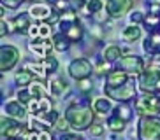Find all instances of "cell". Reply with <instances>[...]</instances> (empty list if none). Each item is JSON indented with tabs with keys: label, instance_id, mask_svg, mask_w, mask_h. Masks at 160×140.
<instances>
[{
	"label": "cell",
	"instance_id": "6da1fadb",
	"mask_svg": "<svg viewBox=\"0 0 160 140\" xmlns=\"http://www.w3.org/2000/svg\"><path fill=\"white\" fill-rule=\"evenodd\" d=\"M65 117L69 119L72 128H76V130H86L88 126H92L95 114L86 105H71L65 112Z\"/></svg>",
	"mask_w": 160,
	"mask_h": 140
},
{
	"label": "cell",
	"instance_id": "7a4b0ae2",
	"mask_svg": "<svg viewBox=\"0 0 160 140\" xmlns=\"http://www.w3.org/2000/svg\"><path fill=\"white\" fill-rule=\"evenodd\" d=\"M139 88L144 93H160V65H150L139 74Z\"/></svg>",
	"mask_w": 160,
	"mask_h": 140
},
{
	"label": "cell",
	"instance_id": "3957f363",
	"mask_svg": "<svg viewBox=\"0 0 160 140\" xmlns=\"http://www.w3.org/2000/svg\"><path fill=\"white\" fill-rule=\"evenodd\" d=\"M139 140H160V119L155 116H142L137 126Z\"/></svg>",
	"mask_w": 160,
	"mask_h": 140
},
{
	"label": "cell",
	"instance_id": "277c9868",
	"mask_svg": "<svg viewBox=\"0 0 160 140\" xmlns=\"http://www.w3.org/2000/svg\"><path fill=\"white\" fill-rule=\"evenodd\" d=\"M136 110L141 116H157L160 114V96L157 93H144L136 100Z\"/></svg>",
	"mask_w": 160,
	"mask_h": 140
},
{
	"label": "cell",
	"instance_id": "5b68a950",
	"mask_svg": "<svg viewBox=\"0 0 160 140\" xmlns=\"http://www.w3.org/2000/svg\"><path fill=\"white\" fill-rule=\"evenodd\" d=\"M104 91H106V96L113 98L116 102H123V103L136 96V86H134V82H130V81L122 84V86H118V88H109V86H106Z\"/></svg>",
	"mask_w": 160,
	"mask_h": 140
},
{
	"label": "cell",
	"instance_id": "8992f818",
	"mask_svg": "<svg viewBox=\"0 0 160 140\" xmlns=\"http://www.w3.org/2000/svg\"><path fill=\"white\" fill-rule=\"evenodd\" d=\"M92 72H93V67H92V63H90L88 60H85V58H78V60H74L71 65H69V75L76 81L86 79Z\"/></svg>",
	"mask_w": 160,
	"mask_h": 140
},
{
	"label": "cell",
	"instance_id": "52a82bcc",
	"mask_svg": "<svg viewBox=\"0 0 160 140\" xmlns=\"http://www.w3.org/2000/svg\"><path fill=\"white\" fill-rule=\"evenodd\" d=\"M19 60V51L12 46H2L0 47V70L7 72L18 63Z\"/></svg>",
	"mask_w": 160,
	"mask_h": 140
},
{
	"label": "cell",
	"instance_id": "ba28073f",
	"mask_svg": "<svg viewBox=\"0 0 160 140\" xmlns=\"http://www.w3.org/2000/svg\"><path fill=\"white\" fill-rule=\"evenodd\" d=\"M118 68L127 72V74H141L144 70V61L136 54H128V56H123L120 63H118Z\"/></svg>",
	"mask_w": 160,
	"mask_h": 140
},
{
	"label": "cell",
	"instance_id": "9c48e42d",
	"mask_svg": "<svg viewBox=\"0 0 160 140\" xmlns=\"http://www.w3.org/2000/svg\"><path fill=\"white\" fill-rule=\"evenodd\" d=\"M0 131H2V140H14L16 137L21 135L23 128H21V124L16 121L14 117H9V119L2 117V128H0Z\"/></svg>",
	"mask_w": 160,
	"mask_h": 140
},
{
	"label": "cell",
	"instance_id": "30bf717a",
	"mask_svg": "<svg viewBox=\"0 0 160 140\" xmlns=\"http://www.w3.org/2000/svg\"><path fill=\"white\" fill-rule=\"evenodd\" d=\"M132 5H134V0H108L106 12L111 18H122L123 14L132 9Z\"/></svg>",
	"mask_w": 160,
	"mask_h": 140
},
{
	"label": "cell",
	"instance_id": "8fae6325",
	"mask_svg": "<svg viewBox=\"0 0 160 140\" xmlns=\"http://www.w3.org/2000/svg\"><path fill=\"white\" fill-rule=\"evenodd\" d=\"M62 32L71 39V42H79L83 39V28H81L79 21H60Z\"/></svg>",
	"mask_w": 160,
	"mask_h": 140
},
{
	"label": "cell",
	"instance_id": "7c38bea8",
	"mask_svg": "<svg viewBox=\"0 0 160 140\" xmlns=\"http://www.w3.org/2000/svg\"><path fill=\"white\" fill-rule=\"evenodd\" d=\"M28 47H30V51L32 53H35L39 58H42L44 60V58H48V54H49V51H51V47H55V46H53V42H49V40L35 39L33 42L28 44Z\"/></svg>",
	"mask_w": 160,
	"mask_h": 140
},
{
	"label": "cell",
	"instance_id": "4fadbf2b",
	"mask_svg": "<svg viewBox=\"0 0 160 140\" xmlns=\"http://www.w3.org/2000/svg\"><path fill=\"white\" fill-rule=\"evenodd\" d=\"M106 82H108L106 86H109V88H118V86L128 82V74L127 72H123V70H120V68H114V70H111V72L108 74Z\"/></svg>",
	"mask_w": 160,
	"mask_h": 140
},
{
	"label": "cell",
	"instance_id": "5bb4252c",
	"mask_svg": "<svg viewBox=\"0 0 160 140\" xmlns=\"http://www.w3.org/2000/svg\"><path fill=\"white\" fill-rule=\"evenodd\" d=\"M4 109H5V112H7L9 117H14V119H25L27 117V109H25L23 102H19V100L5 103Z\"/></svg>",
	"mask_w": 160,
	"mask_h": 140
},
{
	"label": "cell",
	"instance_id": "9a60e30c",
	"mask_svg": "<svg viewBox=\"0 0 160 140\" xmlns=\"http://www.w3.org/2000/svg\"><path fill=\"white\" fill-rule=\"evenodd\" d=\"M142 49L150 54H157L160 53V32H151V35L144 40Z\"/></svg>",
	"mask_w": 160,
	"mask_h": 140
},
{
	"label": "cell",
	"instance_id": "2e32d148",
	"mask_svg": "<svg viewBox=\"0 0 160 140\" xmlns=\"http://www.w3.org/2000/svg\"><path fill=\"white\" fill-rule=\"evenodd\" d=\"M11 26V30H12V32H19V33H27L30 30V26H32V25H30V18H28V14H19V16H16L14 19H12V23H9Z\"/></svg>",
	"mask_w": 160,
	"mask_h": 140
},
{
	"label": "cell",
	"instance_id": "e0dca14e",
	"mask_svg": "<svg viewBox=\"0 0 160 140\" xmlns=\"http://www.w3.org/2000/svg\"><path fill=\"white\" fill-rule=\"evenodd\" d=\"M67 89V82L62 79H53L51 82H49V86H48V93L51 95V96L58 98L63 95V91Z\"/></svg>",
	"mask_w": 160,
	"mask_h": 140
},
{
	"label": "cell",
	"instance_id": "ac0fdd59",
	"mask_svg": "<svg viewBox=\"0 0 160 140\" xmlns=\"http://www.w3.org/2000/svg\"><path fill=\"white\" fill-rule=\"evenodd\" d=\"M53 46H55V49H57L58 53H63V51L69 49V46H71V39L67 37L63 32H60L53 37Z\"/></svg>",
	"mask_w": 160,
	"mask_h": 140
},
{
	"label": "cell",
	"instance_id": "d6986e66",
	"mask_svg": "<svg viewBox=\"0 0 160 140\" xmlns=\"http://www.w3.org/2000/svg\"><path fill=\"white\" fill-rule=\"evenodd\" d=\"M51 12L53 11L49 9L48 5H39V4H35L32 9H30V14H32L35 19H41V21H46V19L51 16Z\"/></svg>",
	"mask_w": 160,
	"mask_h": 140
},
{
	"label": "cell",
	"instance_id": "ffe728a7",
	"mask_svg": "<svg viewBox=\"0 0 160 140\" xmlns=\"http://www.w3.org/2000/svg\"><path fill=\"white\" fill-rule=\"evenodd\" d=\"M16 84L18 86H21V88H25V86H30L32 84V81H33V74L30 72V70H19L18 74H16Z\"/></svg>",
	"mask_w": 160,
	"mask_h": 140
},
{
	"label": "cell",
	"instance_id": "44dd1931",
	"mask_svg": "<svg viewBox=\"0 0 160 140\" xmlns=\"http://www.w3.org/2000/svg\"><path fill=\"white\" fill-rule=\"evenodd\" d=\"M93 112H97L100 116L109 114L111 112V103H109V100H106V98H97L93 102Z\"/></svg>",
	"mask_w": 160,
	"mask_h": 140
},
{
	"label": "cell",
	"instance_id": "7402d4cb",
	"mask_svg": "<svg viewBox=\"0 0 160 140\" xmlns=\"http://www.w3.org/2000/svg\"><path fill=\"white\" fill-rule=\"evenodd\" d=\"M141 37V28L137 26V25H132V26H127L123 30V39L127 42H134L137 39Z\"/></svg>",
	"mask_w": 160,
	"mask_h": 140
},
{
	"label": "cell",
	"instance_id": "603a6c76",
	"mask_svg": "<svg viewBox=\"0 0 160 140\" xmlns=\"http://www.w3.org/2000/svg\"><path fill=\"white\" fill-rule=\"evenodd\" d=\"M125 123L127 121H123L122 117H118L116 114H113V116H109V119H108V128L113 130V131H123L125 130Z\"/></svg>",
	"mask_w": 160,
	"mask_h": 140
},
{
	"label": "cell",
	"instance_id": "cb8c5ba5",
	"mask_svg": "<svg viewBox=\"0 0 160 140\" xmlns=\"http://www.w3.org/2000/svg\"><path fill=\"white\" fill-rule=\"evenodd\" d=\"M122 53H123V51H122L118 46H109L108 49L104 51V60L109 61V63H111V61H116L118 58L122 56Z\"/></svg>",
	"mask_w": 160,
	"mask_h": 140
},
{
	"label": "cell",
	"instance_id": "d4e9b609",
	"mask_svg": "<svg viewBox=\"0 0 160 140\" xmlns=\"http://www.w3.org/2000/svg\"><path fill=\"white\" fill-rule=\"evenodd\" d=\"M144 25L150 28L151 32H157V30L160 28V14H151L150 12L144 18Z\"/></svg>",
	"mask_w": 160,
	"mask_h": 140
},
{
	"label": "cell",
	"instance_id": "484cf974",
	"mask_svg": "<svg viewBox=\"0 0 160 140\" xmlns=\"http://www.w3.org/2000/svg\"><path fill=\"white\" fill-rule=\"evenodd\" d=\"M42 67H44V70H46V74L49 75V74H53V72L58 68V61L55 60L53 56H48V58L42 60Z\"/></svg>",
	"mask_w": 160,
	"mask_h": 140
},
{
	"label": "cell",
	"instance_id": "4316f807",
	"mask_svg": "<svg viewBox=\"0 0 160 140\" xmlns=\"http://www.w3.org/2000/svg\"><path fill=\"white\" fill-rule=\"evenodd\" d=\"M114 114H116L118 117H122L123 121H130V117H132V112L127 105H120L118 109H114Z\"/></svg>",
	"mask_w": 160,
	"mask_h": 140
},
{
	"label": "cell",
	"instance_id": "83f0119b",
	"mask_svg": "<svg viewBox=\"0 0 160 140\" xmlns=\"http://www.w3.org/2000/svg\"><path fill=\"white\" fill-rule=\"evenodd\" d=\"M30 95H32V98H42L44 95V89L42 86H41V82H35V84H30Z\"/></svg>",
	"mask_w": 160,
	"mask_h": 140
},
{
	"label": "cell",
	"instance_id": "f1b7e54d",
	"mask_svg": "<svg viewBox=\"0 0 160 140\" xmlns=\"http://www.w3.org/2000/svg\"><path fill=\"white\" fill-rule=\"evenodd\" d=\"M86 7H88L90 14L99 12V11H102V0H88L86 2Z\"/></svg>",
	"mask_w": 160,
	"mask_h": 140
},
{
	"label": "cell",
	"instance_id": "f546056e",
	"mask_svg": "<svg viewBox=\"0 0 160 140\" xmlns=\"http://www.w3.org/2000/svg\"><path fill=\"white\" fill-rule=\"evenodd\" d=\"M69 126H71V123H69L67 117H58L57 123H55V128H57L58 131H67L69 130Z\"/></svg>",
	"mask_w": 160,
	"mask_h": 140
},
{
	"label": "cell",
	"instance_id": "4dcf8cb0",
	"mask_svg": "<svg viewBox=\"0 0 160 140\" xmlns=\"http://www.w3.org/2000/svg\"><path fill=\"white\" fill-rule=\"evenodd\" d=\"M18 98H19V102H23V103H30L33 100L32 95H30V89H19Z\"/></svg>",
	"mask_w": 160,
	"mask_h": 140
},
{
	"label": "cell",
	"instance_id": "1f68e13d",
	"mask_svg": "<svg viewBox=\"0 0 160 140\" xmlns=\"http://www.w3.org/2000/svg\"><path fill=\"white\" fill-rule=\"evenodd\" d=\"M104 130H106V126L100 124V123H95V124L90 126V133H92V135H95V137L104 135Z\"/></svg>",
	"mask_w": 160,
	"mask_h": 140
},
{
	"label": "cell",
	"instance_id": "d6a6232c",
	"mask_svg": "<svg viewBox=\"0 0 160 140\" xmlns=\"http://www.w3.org/2000/svg\"><path fill=\"white\" fill-rule=\"evenodd\" d=\"M78 88L81 89V91H85V93H88V91H92V88H93V84H92V81H88V77L86 79H81L79 84H78Z\"/></svg>",
	"mask_w": 160,
	"mask_h": 140
},
{
	"label": "cell",
	"instance_id": "836d02e7",
	"mask_svg": "<svg viewBox=\"0 0 160 140\" xmlns=\"http://www.w3.org/2000/svg\"><path fill=\"white\" fill-rule=\"evenodd\" d=\"M95 72H97V74H109V72H111V70H109V61H100L99 65L95 67Z\"/></svg>",
	"mask_w": 160,
	"mask_h": 140
},
{
	"label": "cell",
	"instance_id": "e575fe53",
	"mask_svg": "<svg viewBox=\"0 0 160 140\" xmlns=\"http://www.w3.org/2000/svg\"><path fill=\"white\" fill-rule=\"evenodd\" d=\"M53 5H55V9H57L58 12H60V11H63V12H65V11L71 9V7H69V0H57Z\"/></svg>",
	"mask_w": 160,
	"mask_h": 140
},
{
	"label": "cell",
	"instance_id": "d590c367",
	"mask_svg": "<svg viewBox=\"0 0 160 140\" xmlns=\"http://www.w3.org/2000/svg\"><path fill=\"white\" fill-rule=\"evenodd\" d=\"M49 33H51V25L44 23V25L39 26V35H41V37H49Z\"/></svg>",
	"mask_w": 160,
	"mask_h": 140
},
{
	"label": "cell",
	"instance_id": "8d00e7d4",
	"mask_svg": "<svg viewBox=\"0 0 160 140\" xmlns=\"http://www.w3.org/2000/svg\"><path fill=\"white\" fill-rule=\"evenodd\" d=\"M130 21H132L134 25H136V23H144V16H142V12L136 11V12L130 14Z\"/></svg>",
	"mask_w": 160,
	"mask_h": 140
},
{
	"label": "cell",
	"instance_id": "74e56055",
	"mask_svg": "<svg viewBox=\"0 0 160 140\" xmlns=\"http://www.w3.org/2000/svg\"><path fill=\"white\" fill-rule=\"evenodd\" d=\"M21 2H25V0H2V4L7 5L9 9H18L21 5Z\"/></svg>",
	"mask_w": 160,
	"mask_h": 140
},
{
	"label": "cell",
	"instance_id": "f35d334b",
	"mask_svg": "<svg viewBox=\"0 0 160 140\" xmlns=\"http://www.w3.org/2000/svg\"><path fill=\"white\" fill-rule=\"evenodd\" d=\"M148 9H150L151 14H160V2H150V5H148Z\"/></svg>",
	"mask_w": 160,
	"mask_h": 140
},
{
	"label": "cell",
	"instance_id": "ab89813d",
	"mask_svg": "<svg viewBox=\"0 0 160 140\" xmlns=\"http://www.w3.org/2000/svg\"><path fill=\"white\" fill-rule=\"evenodd\" d=\"M92 16H93V19L97 21V23H102V21H106V19H108V16H109V14H104L102 11H99V12L92 14Z\"/></svg>",
	"mask_w": 160,
	"mask_h": 140
},
{
	"label": "cell",
	"instance_id": "60d3db41",
	"mask_svg": "<svg viewBox=\"0 0 160 140\" xmlns=\"http://www.w3.org/2000/svg\"><path fill=\"white\" fill-rule=\"evenodd\" d=\"M7 26H9V25L5 23V19L2 18V21H0V35H2V37H5V33L9 32V30H7Z\"/></svg>",
	"mask_w": 160,
	"mask_h": 140
},
{
	"label": "cell",
	"instance_id": "b9f144b4",
	"mask_svg": "<svg viewBox=\"0 0 160 140\" xmlns=\"http://www.w3.org/2000/svg\"><path fill=\"white\" fill-rule=\"evenodd\" d=\"M39 26H41V25H32V26H30L28 33L32 35V37H35V35H39Z\"/></svg>",
	"mask_w": 160,
	"mask_h": 140
},
{
	"label": "cell",
	"instance_id": "7bdbcfd3",
	"mask_svg": "<svg viewBox=\"0 0 160 140\" xmlns=\"http://www.w3.org/2000/svg\"><path fill=\"white\" fill-rule=\"evenodd\" d=\"M62 140H85L83 137H78V135H65Z\"/></svg>",
	"mask_w": 160,
	"mask_h": 140
},
{
	"label": "cell",
	"instance_id": "ee69618b",
	"mask_svg": "<svg viewBox=\"0 0 160 140\" xmlns=\"http://www.w3.org/2000/svg\"><path fill=\"white\" fill-rule=\"evenodd\" d=\"M25 2H32V0H25Z\"/></svg>",
	"mask_w": 160,
	"mask_h": 140
}]
</instances>
